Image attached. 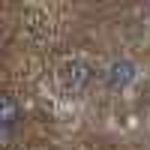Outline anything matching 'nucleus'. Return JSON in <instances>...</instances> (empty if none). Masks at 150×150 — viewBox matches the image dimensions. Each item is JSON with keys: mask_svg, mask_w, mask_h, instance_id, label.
I'll return each mask as SVG.
<instances>
[{"mask_svg": "<svg viewBox=\"0 0 150 150\" xmlns=\"http://www.w3.org/2000/svg\"><path fill=\"white\" fill-rule=\"evenodd\" d=\"M18 120H21V105H18V99L15 96H9V93H0V135H6L18 126Z\"/></svg>", "mask_w": 150, "mask_h": 150, "instance_id": "f257e3e1", "label": "nucleus"}, {"mask_svg": "<svg viewBox=\"0 0 150 150\" xmlns=\"http://www.w3.org/2000/svg\"><path fill=\"white\" fill-rule=\"evenodd\" d=\"M132 78H135V63H129V60H114V63L105 69V81H108V87H114V90H123Z\"/></svg>", "mask_w": 150, "mask_h": 150, "instance_id": "f03ea898", "label": "nucleus"}, {"mask_svg": "<svg viewBox=\"0 0 150 150\" xmlns=\"http://www.w3.org/2000/svg\"><path fill=\"white\" fill-rule=\"evenodd\" d=\"M87 78H90V72H87L84 63H69L63 69V81H66V87H72V90H81L87 84Z\"/></svg>", "mask_w": 150, "mask_h": 150, "instance_id": "7ed1b4c3", "label": "nucleus"}]
</instances>
